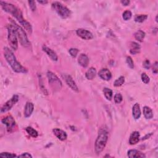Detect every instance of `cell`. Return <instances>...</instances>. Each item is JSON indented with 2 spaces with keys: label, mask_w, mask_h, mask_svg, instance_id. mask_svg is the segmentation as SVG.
I'll return each instance as SVG.
<instances>
[{
  "label": "cell",
  "mask_w": 158,
  "mask_h": 158,
  "mask_svg": "<svg viewBox=\"0 0 158 158\" xmlns=\"http://www.w3.org/2000/svg\"><path fill=\"white\" fill-rule=\"evenodd\" d=\"M11 14H12L15 18L19 21L20 24L24 27L26 30L29 33H31L32 32V27L30 23L27 22L24 17H23L22 13L21 11L17 8V7L14 8L12 12L11 13Z\"/></svg>",
  "instance_id": "4"
},
{
  "label": "cell",
  "mask_w": 158,
  "mask_h": 158,
  "mask_svg": "<svg viewBox=\"0 0 158 158\" xmlns=\"http://www.w3.org/2000/svg\"><path fill=\"white\" fill-rule=\"evenodd\" d=\"M143 114L146 119H151L153 118V111L148 106H145L143 108Z\"/></svg>",
  "instance_id": "22"
},
{
  "label": "cell",
  "mask_w": 158,
  "mask_h": 158,
  "mask_svg": "<svg viewBox=\"0 0 158 158\" xmlns=\"http://www.w3.org/2000/svg\"><path fill=\"white\" fill-rule=\"evenodd\" d=\"M62 77H64V80H65L67 85L70 88H71L72 90H74L76 92L79 91V88H78L77 85H76L75 81L74 80V79H72V77H71V75H68V74H64L62 75Z\"/></svg>",
  "instance_id": "10"
},
{
  "label": "cell",
  "mask_w": 158,
  "mask_h": 158,
  "mask_svg": "<svg viewBox=\"0 0 158 158\" xmlns=\"http://www.w3.org/2000/svg\"><path fill=\"white\" fill-rule=\"evenodd\" d=\"M98 75L99 77L104 80L108 81L112 78V74H111V72H110L109 69L106 68L102 69L101 71L99 72Z\"/></svg>",
  "instance_id": "12"
},
{
  "label": "cell",
  "mask_w": 158,
  "mask_h": 158,
  "mask_svg": "<svg viewBox=\"0 0 158 158\" xmlns=\"http://www.w3.org/2000/svg\"><path fill=\"white\" fill-rule=\"evenodd\" d=\"M157 70H158V64H157V62H156L154 64H153V72L155 74H156L157 73Z\"/></svg>",
  "instance_id": "36"
},
{
  "label": "cell",
  "mask_w": 158,
  "mask_h": 158,
  "mask_svg": "<svg viewBox=\"0 0 158 158\" xmlns=\"http://www.w3.org/2000/svg\"><path fill=\"white\" fill-rule=\"evenodd\" d=\"M108 132L106 130H100L95 142V151L97 154L101 153L104 150L108 140Z\"/></svg>",
  "instance_id": "2"
},
{
  "label": "cell",
  "mask_w": 158,
  "mask_h": 158,
  "mask_svg": "<svg viewBox=\"0 0 158 158\" xmlns=\"http://www.w3.org/2000/svg\"><path fill=\"white\" fill-rule=\"evenodd\" d=\"M28 3L29 4V6H30V8L32 11H35L36 10L37 6H36L35 2L34 1H28Z\"/></svg>",
  "instance_id": "34"
},
{
  "label": "cell",
  "mask_w": 158,
  "mask_h": 158,
  "mask_svg": "<svg viewBox=\"0 0 158 158\" xmlns=\"http://www.w3.org/2000/svg\"><path fill=\"white\" fill-rule=\"evenodd\" d=\"M127 63L128 64V67H129L130 69H133L134 68V62L133 61L132 58L130 56H127V59H126Z\"/></svg>",
  "instance_id": "31"
},
{
  "label": "cell",
  "mask_w": 158,
  "mask_h": 158,
  "mask_svg": "<svg viewBox=\"0 0 158 158\" xmlns=\"http://www.w3.org/2000/svg\"><path fill=\"white\" fill-rule=\"evenodd\" d=\"M17 157H32V156L30 153H23V154L18 156Z\"/></svg>",
  "instance_id": "37"
},
{
  "label": "cell",
  "mask_w": 158,
  "mask_h": 158,
  "mask_svg": "<svg viewBox=\"0 0 158 158\" xmlns=\"http://www.w3.org/2000/svg\"><path fill=\"white\" fill-rule=\"evenodd\" d=\"M130 3V1H128V0H124V1H121V3L123 5H124V6H125L129 5Z\"/></svg>",
  "instance_id": "38"
},
{
  "label": "cell",
  "mask_w": 158,
  "mask_h": 158,
  "mask_svg": "<svg viewBox=\"0 0 158 158\" xmlns=\"http://www.w3.org/2000/svg\"><path fill=\"white\" fill-rule=\"evenodd\" d=\"M52 8L62 18L66 19L71 16V11L60 2H54L52 4Z\"/></svg>",
  "instance_id": "6"
},
{
  "label": "cell",
  "mask_w": 158,
  "mask_h": 158,
  "mask_svg": "<svg viewBox=\"0 0 158 158\" xmlns=\"http://www.w3.org/2000/svg\"><path fill=\"white\" fill-rule=\"evenodd\" d=\"M1 122L3 124L6 125V128L8 132H11L16 125V121L13 117L11 115H8L6 117L1 120Z\"/></svg>",
  "instance_id": "9"
},
{
  "label": "cell",
  "mask_w": 158,
  "mask_h": 158,
  "mask_svg": "<svg viewBox=\"0 0 158 158\" xmlns=\"http://www.w3.org/2000/svg\"><path fill=\"white\" fill-rule=\"evenodd\" d=\"M79 51V50L77 48H71L69 51L70 55H71V56L73 57H75L77 56Z\"/></svg>",
  "instance_id": "33"
},
{
  "label": "cell",
  "mask_w": 158,
  "mask_h": 158,
  "mask_svg": "<svg viewBox=\"0 0 158 158\" xmlns=\"http://www.w3.org/2000/svg\"><path fill=\"white\" fill-rule=\"evenodd\" d=\"M143 67L144 68H145L146 69H149L150 68V66H151V64H150V62L148 60H146L143 62Z\"/></svg>",
  "instance_id": "35"
},
{
  "label": "cell",
  "mask_w": 158,
  "mask_h": 158,
  "mask_svg": "<svg viewBox=\"0 0 158 158\" xmlns=\"http://www.w3.org/2000/svg\"><path fill=\"white\" fill-rule=\"evenodd\" d=\"M128 156L131 158H138V157H146V156L137 149H130L128 151Z\"/></svg>",
  "instance_id": "18"
},
{
  "label": "cell",
  "mask_w": 158,
  "mask_h": 158,
  "mask_svg": "<svg viewBox=\"0 0 158 158\" xmlns=\"http://www.w3.org/2000/svg\"><path fill=\"white\" fill-rule=\"evenodd\" d=\"M8 42L11 48L13 50L16 51L18 48V42H17V35L15 30L14 27L12 24H9L8 26Z\"/></svg>",
  "instance_id": "5"
},
{
  "label": "cell",
  "mask_w": 158,
  "mask_h": 158,
  "mask_svg": "<svg viewBox=\"0 0 158 158\" xmlns=\"http://www.w3.org/2000/svg\"><path fill=\"white\" fill-rule=\"evenodd\" d=\"M4 56L6 60V61L9 64V66L13 69L14 72L17 73L24 74L27 72V70L17 61L13 52L9 48L5 47L4 48Z\"/></svg>",
  "instance_id": "1"
},
{
  "label": "cell",
  "mask_w": 158,
  "mask_h": 158,
  "mask_svg": "<svg viewBox=\"0 0 158 158\" xmlns=\"http://www.w3.org/2000/svg\"><path fill=\"white\" fill-rule=\"evenodd\" d=\"M43 50L46 52V54L48 55V56L51 58V59L54 61H57L58 60V57L56 55V52L51 50V48L47 47L46 46H43Z\"/></svg>",
  "instance_id": "14"
},
{
  "label": "cell",
  "mask_w": 158,
  "mask_h": 158,
  "mask_svg": "<svg viewBox=\"0 0 158 158\" xmlns=\"http://www.w3.org/2000/svg\"><path fill=\"white\" fill-rule=\"evenodd\" d=\"M103 93L104 94L105 97L109 101H111L113 98V93L112 90H111L110 89H108V88H104L103 89Z\"/></svg>",
  "instance_id": "24"
},
{
  "label": "cell",
  "mask_w": 158,
  "mask_h": 158,
  "mask_svg": "<svg viewBox=\"0 0 158 158\" xmlns=\"http://www.w3.org/2000/svg\"><path fill=\"white\" fill-rule=\"evenodd\" d=\"M132 115L135 120L140 119L141 116V110H140V106L138 103H135L133 105L132 108Z\"/></svg>",
  "instance_id": "17"
},
{
  "label": "cell",
  "mask_w": 158,
  "mask_h": 158,
  "mask_svg": "<svg viewBox=\"0 0 158 158\" xmlns=\"http://www.w3.org/2000/svg\"><path fill=\"white\" fill-rule=\"evenodd\" d=\"M125 82V78L123 76H121L119 79H117L114 83V86L115 87H119L122 86Z\"/></svg>",
  "instance_id": "27"
},
{
  "label": "cell",
  "mask_w": 158,
  "mask_h": 158,
  "mask_svg": "<svg viewBox=\"0 0 158 158\" xmlns=\"http://www.w3.org/2000/svg\"><path fill=\"white\" fill-rule=\"evenodd\" d=\"M52 132H53L55 136L58 139L61 140V141H64L67 138V135L66 132L60 129V128H55V129L52 130Z\"/></svg>",
  "instance_id": "13"
},
{
  "label": "cell",
  "mask_w": 158,
  "mask_h": 158,
  "mask_svg": "<svg viewBox=\"0 0 158 158\" xmlns=\"http://www.w3.org/2000/svg\"><path fill=\"white\" fill-rule=\"evenodd\" d=\"M47 77L49 84L54 90H60L62 87V82L57 76L52 72H48Z\"/></svg>",
  "instance_id": "7"
},
{
  "label": "cell",
  "mask_w": 158,
  "mask_h": 158,
  "mask_svg": "<svg viewBox=\"0 0 158 158\" xmlns=\"http://www.w3.org/2000/svg\"><path fill=\"white\" fill-rule=\"evenodd\" d=\"M38 3H39L40 4H47L48 2L47 1H38Z\"/></svg>",
  "instance_id": "39"
},
{
  "label": "cell",
  "mask_w": 158,
  "mask_h": 158,
  "mask_svg": "<svg viewBox=\"0 0 158 158\" xmlns=\"http://www.w3.org/2000/svg\"><path fill=\"white\" fill-rule=\"evenodd\" d=\"M96 75V70L94 67H90L85 74V76L87 79L93 80L95 77Z\"/></svg>",
  "instance_id": "21"
},
{
  "label": "cell",
  "mask_w": 158,
  "mask_h": 158,
  "mask_svg": "<svg viewBox=\"0 0 158 158\" xmlns=\"http://www.w3.org/2000/svg\"><path fill=\"white\" fill-rule=\"evenodd\" d=\"M34 109V106L33 104L31 102H27L26 103V105L25 106V110H24V116L25 118H28L30 117Z\"/></svg>",
  "instance_id": "16"
},
{
  "label": "cell",
  "mask_w": 158,
  "mask_h": 158,
  "mask_svg": "<svg viewBox=\"0 0 158 158\" xmlns=\"http://www.w3.org/2000/svg\"><path fill=\"white\" fill-rule=\"evenodd\" d=\"M19 97L18 95H15L12 98H11L9 100H8L6 103L3 107L1 109V113H5L9 111L10 109H11L14 105L18 102Z\"/></svg>",
  "instance_id": "8"
},
{
  "label": "cell",
  "mask_w": 158,
  "mask_h": 158,
  "mask_svg": "<svg viewBox=\"0 0 158 158\" xmlns=\"http://www.w3.org/2000/svg\"><path fill=\"white\" fill-rule=\"evenodd\" d=\"M132 16V14L131 13V11L127 10L125 11L124 13H123L122 17H123V19H124V20L128 21L131 19Z\"/></svg>",
  "instance_id": "28"
},
{
  "label": "cell",
  "mask_w": 158,
  "mask_h": 158,
  "mask_svg": "<svg viewBox=\"0 0 158 158\" xmlns=\"http://www.w3.org/2000/svg\"><path fill=\"white\" fill-rule=\"evenodd\" d=\"M140 51V46L136 42H132L130 43V53L132 55H137Z\"/></svg>",
  "instance_id": "20"
},
{
  "label": "cell",
  "mask_w": 158,
  "mask_h": 158,
  "mask_svg": "<svg viewBox=\"0 0 158 158\" xmlns=\"http://www.w3.org/2000/svg\"><path fill=\"white\" fill-rule=\"evenodd\" d=\"M123 100V97L120 93H117L114 96V101L116 104H120Z\"/></svg>",
  "instance_id": "29"
},
{
  "label": "cell",
  "mask_w": 158,
  "mask_h": 158,
  "mask_svg": "<svg viewBox=\"0 0 158 158\" xmlns=\"http://www.w3.org/2000/svg\"><path fill=\"white\" fill-rule=\"evenodd\" d=\"M76 33H77V35L79 37L84 40H89L93 38V34L90 31L85 30V29L84 28L78 29V30L76 31Z\"/></svg>",
  "instance_id": "11"
},
{
  "label": "cell",
  "mask_w": 158,
  "mask_h": 158,
  "mask_svg": "<svg viewBox=\"0 0 158 158\" xmlns=\"http://www.w3.org/2000/svg\"><path fill=\"white\" fill-rule=\"evenodd\" d=\"M134 37L138 42H142L145 37V32L142 30H138L134 34Z\"/></svg>",
  "instance_id": "23"
},
{
  "label": "cell",
  "mask_w": 158,
  "mask_h": 158,
  "mask_svg": "<svg viewBox=\"0 0 158 158\" xmlns=\"http://www.w3.org/2000/svg\"><path fill=\"white\" fill-rule=\"evenodd\" d=\"M141 77H142V80L143 81V82L145 83V84H148L149 82V81H150V79H149V77L148 76V75L145 74V73H143L142 74V76H141Z\"/></svg>",
  "instance_id": "30"
},
{
  "label": "cell",
  "mask_w": 158,
  "mask_h": 158,
  "mask_svg": "<svg viewBox=\"0 0 158 158\" xmlns=\"http://www.w3.org/2000/svg\"><path fill=\"white\" fill-rule=\"evenodd\" d=\"M10 20L11 22H12V24H11L13 25V26L14 27L17 37L19 38L20 43L22 45V46H24V47H28V46L30 45V43L28 40L27 36L24 29H23L19 25H17L16 23L12 19H10Z\"/></svg>",
  "instance_id": "3"
},
{
  "label": "cell",
  "mask_w": 158,
  "mask_h": 158,
  "mask_svg": "<svg viewBox=\"0 0 158 158\" xmlns=\"http://www.w3.org/2000/svg\"><path fill=\"white\" fill-rule=\"evenodd\" d=\"M148 19V16L145 14H141V15H137L135 17V21L137 22L142 23L143 22L145 21Z\"/></svg>",
  "instance_id": "26"
},
{
  "label": "cell",
  "mask_w": 158,
  "mask_h": 158,
  "mask_svg": "<svg viewBox=\"0 0 158 158\" xmlns=\"http://www.w3.org/2000/svg\"><path fill=\"white\" fill-rule=\"evenodd\" d=\"M78 62L81 66L86 67L89 64V58L85 54H81L78 58Z\"/></svg>",
  "instance_id": "15"
},
{
  "label": "cell",
  "mask_w": 158,
  "mask_h": 158,
  "mask_svg": "<svg viewBox=\"0 0 158 158\" xmlns=\"http://www.w3.org/2000/svg\"><path fill=\"white\" fill-rule=\"evenodd\" d=\"M0 156L2 157H5V158H8V157H17V156L13 153H7V152H5V153H1L0 154Z\"/></svg>",
  "instance_id": "32"
},
{
  "label": "cell",
  "mask_w": 158,
  "mask_h": 158,
  "mask_svg": "<svg viewBox=\"0 0 158 158\" xmlns=\"http://www.w3.org/2000/svg\"><path fill=\"white\" fill-rule=\"evenodd\" d=\"M140 140V133L137 131L133 132L130 137L129 143L132 145L137 144Z\"/></svg>",
  "instance_id": "19"
},
{
  "label": "cell",
  "mask_w": 158,
  "mask_h": 158,
  "mask_svg": "<svg viewBox=\"0 0 158 158\" xmlns=\"http://www.w3.org/2000/svg\"><path fill=\"white\" fill-rule=\"evenodd\" d=\"M26 130L27 131V132L28 133L29 135H30L31 137H33V138H37L38 135V133L37 132V131L36 130H35L33 128L31 127H27Z\"/></svg>",
  "instance_id": "25"
}]
</instances>
